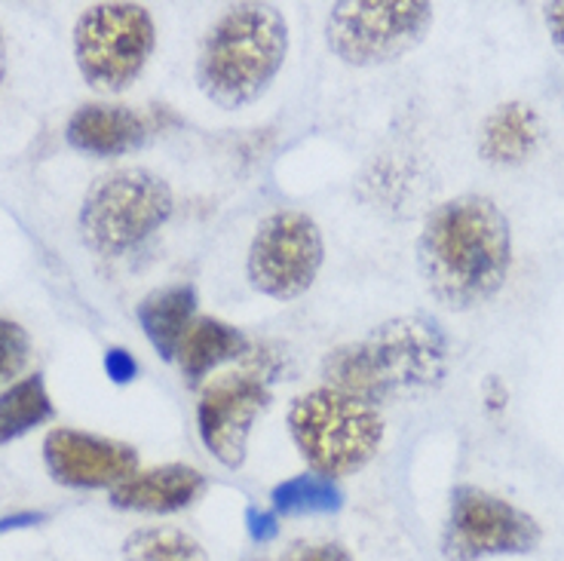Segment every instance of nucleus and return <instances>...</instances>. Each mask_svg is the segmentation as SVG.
<instances>
[{
    "mask_svg": "<svg viewBox=\"0 0 564 561\" xmlns=\"http://www.w3.org/2000/svg\"><path fill=\"white\" fill-rule=\"evenodd\" d=\"M512 230L491 197L464 194L445 199L423 222L417 267L426 292L448 310H473L491 301L509 277Z\"/></svg>",
    "mask_w": 564,
    "mask_h": 561,
    "instance_id": "obj_1",
    "label": "nucleus"
},
{
    "mask_svg": "<svg viewBox=\"0 0 564 561\" xmlns=\"http://www.w3.org/2000/svg\"><path fill=\"white\" fill-rule=\"evenodd\" d=\"M448 375V335L430 316H399L366 337L332 350L323 363L325 387L368 406L433 390Z\"/></svg>",
    "mask_w": 564,
    "mask_h": 561,
    "instance_id": "obj_2",
    "label": "nucleus"
},
{
    "mask_svg": "<svg viewBox=\"0 0 564 561\" xmlns=\"http://www.w3.org/2000/svg\"><path fill=\"white\" fill-rule=\"evenodd\" d=\"M289 53V25L270 3L230 7L203 43L199 89L221 108L252 105L280 74Z\"/></svg>",
    "mask_w": 564,
    "mask_h": 561,
    "instance_id": "obj_3",
    "label": "nucleus"
},
{
    "mask_svg": "<svg viewBox=\"0 0 564 561\" xmlns=\"http://www.w3.org/2000/svg\"><path fill=\"white\" fill-rule=\"evenodd\" d=\"M289 430L301 457L325 478L359 473L383 442L378 408L335 387H316L297 396L289 408Z\"/></svg>",
    "mask_w": 564,
    "mask_h": 561,
    "instance_id": "obj_4",
    "label": "nucleus"
},
{
    "mask_svg": "<svg viewBox=\"0 0 564 561\" xmlns=\"http://www.w3.org/2000/svg\"><path fill=\"white\" fill-rule=\"evenodd\" d=\"M172 187L148 169H113L89 187L80 209L84 239L101 255H123L170 222Z\"/></svg>",
    "mask_w": 564,
    "mask_h": 561,
    "instance_id": "obj_5",
    "label": "nucleus"
},
{
    "mask_svg": "<svg viewBox=\"0 0 564 561\" xmlns=\"http://www.w3.org/2000/svg\"><path fill=\"white\" fill-rule=\"evenodd\" d=\"M433 25V3L423 0H350L325 19L328 50L356 68L390 65L411 53Z\"/></svg>",
    "mask_w": 564,
    "mask_h": 561,
    "instance_id": "obj_6",
    "label": "nucleus"
},
{
    "mask_svg": "<svg viewBox=\"0 0 564 561\" xmlns=\"http://www.w3.org/2000/svg\"><path fill=\"white\" fill-rule=\"evenodd\" d=\"M156 31L141 3H96L74 29V58L84 80L101 93H120L154 53Z\"/></svg>",
    "mask_w": 564,
    "mask_h": 561,
    "instance_id": "obj_7",
    "label": "nucleus"
},
{
    "mask_svg": "<svg viewBox=\"0 0 564 561\" xmlns=\"http://www.w3.org/2000/svg\"><path fill=\"white\" fill-rule=\"evenodd\" d=\"M543 531L534 516L497 494L460 485L452 494L445 525V555L452 561H481L494 555L534 552Z\"/></svg>",
    "mask_w": 564,
    "mask_h": 561,
    "instance_id": "obj_8",
    "label": "nucleus"
},
{
    "mask_svg": "<svg viewBox=\"0 0 564 561\" xmlns=\"http://www.w3.org/2000/svg\"><path fill=\"white\" fill-rule=\"evenodd\" d=\"M323 234L311 215L282 209L268 215L249 246V280L273 301H295L323 267Z\"/></svg>",
    "mask_w": 564,
    "mask_h": 561,
    "instance_id": "obj_9",
    "label": "nucleus"
},
{
    "mask_svg": "<svg viewBox=\"0 0 564 561\" xmlns=\"http://www.w3.org/2000/svg\"><path fill=\"white\" fill-rule=\"evenodd\" d=\"M270 402L268 384L249 371H230L221 378H212L199 393L197 423L203 445L212 457L237 470L246 461L249 435L254 418Z\"/></svg>",
    "mask_w": 564,
    "mask_h": 561,
    "instance_id": "obj_10",
    "label": "nucleus"
},
{
    "mask_svg": "<svg viewBox=\"0 0 564 561\" xmlns=\"http://www.w3.org/2000/svg\"><path fill=\"white\" fill-rule=\"evenodd\" d=\"M43 457L58 485H70V488L120 485L139 466V454L123 442L77 433V430H65V427L46 435Z\"/></svg>",
    "mask_w": 564,
    "mask_h": 561,
    "instance_id": "obj_11",
    "label": "nucleus"
},
{
    "mask_svg": "<svg viewBox=\"0 0 564 561\" xmlns=\"http://www.w3.org/2000/svg\"><path fill=\"white\" fill-rule=\"evenodd\" d=\"M206 492V478L194 466L170 463L144 473H132L113 485L111 504L135 513H178Z\"/></svg>",
    "mask_w": 564,
    "mask_h": 561,
    "instance_id": "obj_12",
    "label": "nucleus"
},
{
    "mask_svg": "<svg viewBox=\"0 0 564 561\" xmlns=\"http://www.w3.org/2000/svg\"><path fill=\"white\" fill-rule=\"evenodd\" d=\"M70 148L96 157H117L135 151L148 139V123L120 105H84L68 120Z\"/></svg>",
    "mask_w": 564,
    "mask_h": 561,
    "instance_id": "obj_13",
    "label": "nucleus"
},
{
    "mask_svg": "<svg viewBox=\"0 0 564 561\" xmlns=\"http://www.w3.org/2000/svg\"><path fill=\"white\" fill-rule=\"evenodd\" d=\"M540 139H543V123L534 108L524 101H507L485 120L479 151L488 163L516 166L534 154Z\"/></svg>",
    "mask_w": 564,
    "mask_h": 561,
    "instance_id": "obj_14",
    "label": "nucleus"
},
{
    "mask_svg": "<svg viewBox=\"0 0 564 561\" xmlns=\"http://www.w3.org/2000/svg\"><path fill=\"white\" fill-rule=\"evenodd\" d=\"M197 313V292L194 285H166L156 289L139 304V323L148 341L163 359H175L184 335L194 325Z\"/></svg>",
    "mask_w": 564,
    "mask_h": 561,
    "instance_id": "obj_15",
    "label": "nucleus"
},
{
    "mask_svg": "<svg viewBox=\"0 0 564 561\" xmlns=\"http://www.w3.org/2000/svg\"><path fill=\"white\" fill-rule=\"evenodd\" d=\"M246 350H249V341L240 328L221 323V320H197L191 325V332L184 335L175 359L182 365L184 378L197 384L218 365L237 359Z\"/></svg>",
    "mask_w": 564,
    "mask_h": 561,
    "instance_id": "obj_16",
    "label": "nucleus"
},
{
    "mask_svg": "<svg viewBox=\"0 0 564 561\" xmlns=\"http://www.w3.org/2000/svg\"><path fill=\"white\" fill-rule=\"evenodd\" d=\"M50 418H53V402L41 375L19 380L7 393H0V445L25 435Z\"/></svg>",
    "mask_w": 564,
    "mask_h": 561,
    "instance_id": "obj_17",
    "label": "nucleus"
},
{
    "mask_svg": "<svg viewBox=\"0 0 564 561\" xmlns=\"http://www.w3.org/2000/svg\"><path fill=\"white\" fill-rule=\"evenodd\" d=\"M127 561H209L206 549L197 537H191L182 528L156 525V528H139L123 543Z\"/></svg>",
    "mask_w": 564,
    "mask_h": 561,
    "instance_id": "obj_18",
    "label": "nucleus"
},
{
    "mask_svg": "<svg viewBox=\"0 0 564 561\" xmlns=\"http://www.w3.org/2000/svg\"><path fill=\"white\" fill-rule=\"evenodd\" d=\"M338 506V485L316 473L289 478L273 488V509L282 516H319V513H335Z\"/></svg>",
    "mask_w": 564,
    "mask_h": 561,
    "instance_id": "obj_19",
    "label": "nucleus"
},
{
    "mask_svg": "<svg viewBox=\"0 0 564 561\" xmlns=\"http://www.w3.org/2000/svg\"><path fill=\"white\" fill-rule=\"evenodd\" d=\"M29 332L19 323H13V320H3L0 316V384H10L29 365Z\"/></svg>",
    "mask_w": 564,
    "mask_h": 561,
    "instance_id": "obj_20",
    "label": "nucleus"
},
{
    "mask_svg": "<svg viewBox=\"0 0 564 561\" xmlns=\"http://www.w3.org/2000/svg\"><path fill=\"white\" fill-rule=\"evenodd\" d=\"M252 561H352V555L338 543H292L276 559L258 555Z\"/></svg>",
    "mask_w": 564,
    "mask_h": 561,
    "instance_id": "obj_21",
    "label": "nucleus"
},
{
    "mask_svg": "<svg viewBox=\"0 0 564 561\" xmlns=\"http://www.w3.org/2000/svg\"><path fill=\"white\" fill-rule=\"evenodd\" d=\"M105 368H108V375H111V380H117V384H127V380L135 378V371H139V365H135V359L129 356L127 350H108V356H105Z\"/></svg>",
    "mask_w": 564,
    "mask_h": 561,
    "instance_id": "obj_22",
    "label": "nucleus"
},
{
    "mask_svg": "<svg viewBox=\"0 0 564 561\" xmlns=\"http://www.w3.org/2000/svg\"><path fill=\"white\" fill-rule=\"evenodd\" d=\"M543 19H546L552 43H555L558 50H564V0L562 3H546V7H543Z\"/></svg>",
    "mask_w": 564,
    "mask_h": 561,
    "instance_id": "obj_23",
    "label": "nucleus"
},
{
    "mask_svg": "<svg viewBox=\"0 0 564 561\" xmlns=\"http://www.w3.org/2000/svg\"><path fill=\"white\" fill-rule=\"evenodd\" d=\"M249 531L258 543H264V540H273L276 537V519L268 516V513H249Z\"/></svg>",
    "mask_w": 564,
    "mask_h": 561,
    "instance_id": "obj_24",
    "label": "nucleus"
},
{
    "mask_svg": "<svg viewBox=\"0 0 564 561\" xmlns=\"http://www.w3.org/2000/svg\"><path fill=\"white\" fill-rule=\"evenodd\" d=\"M37 521H43L41 513H22V516H13V519L0 521V533L10 531V528H25V525H37Z\"/></svg>",
    "mask_w": 564,
    "mask_h": 561,
    "instance_id": "obj_25",
    "label": "nucleus"
},
{
    "mask_svg": "<svg viewBox=\"0 0 564 561\" xmlns=\"http://www.w3.org/2000/svg\"><path fill=\"white\" fill-rule=\"evenodd\" d=\"M3 71H7V46H3V34H0V80H3Z\"/></svg>",
    "mask_w": 564,
    "mask_h": 561,
    "instance_id": "obj_26",
    "label": "nucleus"
}]
</instances>
